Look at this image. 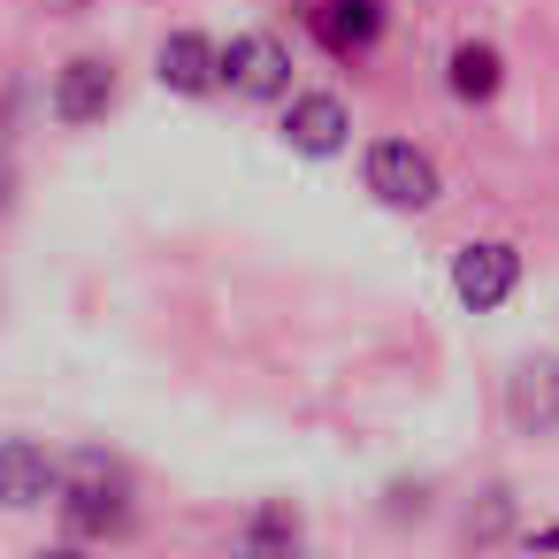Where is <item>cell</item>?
Listing matches in <instances>:
<instances>
[{
  "mask_svg": "<svg viewBox=\"0 0 559 559\" xmlns=\"http://www.w3.org/2000/svg\"><path fill=\"white\" fill-rule=\"evenodd\" d=\"M360 185H368L391 215H429V207L444 200V177H437V162H429L414 139H376V146L360 154Z\"/></svg>",
  "mask_w": 559,
  "mask_h": 559,
  "instance_id": "1",
  "label": "cell"
},
{
  "mask_svg": "<svg viewBox=\"0 0 559 559\" xmlns=\"http://www.w3.org/2000/svg\"><path fill=\"white\" fill-rule=\"evenodd\" d=\"M47 116H55L62 131L108 123V116H116V62H108V55H70V62L55 70V85H47Z\"/></svg>",
  "mask_w": 559,
  "mask_h": 559,
  "instance_id": "2",
  "label": "cell"
},
{
  "mask_svg": "<svg viewBox=\"0 0 559 559\" xmlns=\"http://www.w3.org/2000/svg\"><path fill=\"white\" fill-rule=\"evenodd\" d=\"M55 506H62L70 536H116L131 521V490H123V475L108 460H78V483H62Z\"/></svg>",
  "mask_w": 559,
  "mask_h": 559,
  "instance_id": "3",
  "label": "cell"
},
{
  "mask_svg": "<svg viewBox=\"0 0 559 559\" xmlns=\"http://www.w3.org/2000/svg\"><path fill=\"white\" fill-rule=\"evenodd\" d=\"M452 292H460L467 314L506 307V299L521 292V246H506V238H475V246H460V253H452Z\"/></svg>",
  "mask_w": 559,
  "mask_h": 559,
  "instance_id": "4",
  "label": "cell"
},
{
  "mask_svg": "<svg viewBox=\"0 0 559 559\" xmlns=\"http://www.w3.org/2000/svg\"><path fill=\"white\" fill-rule=\"evenodd\" d=\"M223 93L238 100H284L292 93V55L276 32H230L223 47Z\"/></svg>",
  "mask_w": 559,
  "mask_h": 559,
  "instance_id": "5",
  "label": "cell"
},
{
  "mask_svg": "<svg viewBox=\"0 0 559 559\" xmlns=\"http://www.w3.org/2000/svg\"><path fill=\"white\" fill-rule=\"evenodd\" d=\"M62 498V460L32 437H0V513H39Z\"/></svg>",
  "mask_w": 559,
  "mask_h": 559,
  "instance_id": "6",
  "label": "cell"
},
{
  "mask_svg": "<svg viewBox=\"0 0 559 559\" xmlns=\"http://www.w3.org/2000/svg\"><path fill=\"white\" fill-rule=\"evenodd\" d=\"M383 24H391L383 0H314V9H307V32H314V39H322V55H337V62L376 55Z\"/></svg>",
  "mask_w": 559,
  "mask_h": 559,
  "instance_id": "7",
  "label": "cell"
},
{
  "mask_svg": "<svg viewBox=\"0 0 559 559\" xmlns=\"http://www.w3.org/2000/svg\"><path fill=\"white\" fill-rule=\"evenodd\" d=\"M345 139H353V116L337 93H284V146L292 154L330 162V154H345Z\"/></svg>",
  "mask_w": 559,
  "mask_h": 559,
  "instance_id": "8",
  "label": "cell"
},
{
  "mask_svg": "<svg viewBox=\"0 0 559 559\" xmlns=\"http://www.w3.org/2000/svg\"><path fill=\"white\" fill-rule=\"evenodd\" d=\"M154 78H162V93H177V100H200V93H215L223 85V47L207 39V32H169L162 39V55H154Z\"/></svg>",
  "mask_w": 559,
  "mask_h": 559,
  "instance_id": "9",
  "label": "cell"
},
{
  "mask_svg": "<svg viewBox=\"0 0 559 559\" xmlns=\"http://www.w3.org/2000/svg\"><path fill=\"white\" fill-rule=\"evenodd\" d=\"M498 85H506V55H498L490 39H460V47L444 55V93H452L460 108H490Z\"/></svg>",
  "mask_w": 559,
  "mask_h": 559,
  "instance_id": "10",
  "label": "cell"
},
{
  "mask_svg": "<svg viewBox=\"0 0 559 559\" xmlns=\"http://www.w3.org/2000/svg\"><path fill=\"white\" fill-rule=\"evenodd\" d=\"M506 406H513V421H521L528 437H551V429H559V353H544V360H521V368H513V391H506Z\"/></svg>",
  "mask_w": 559,
  "mask_h": 559,
  "instance_id": "11",
  "label": "cell"
},
{
  "mask_svg": "<svg viewBox=\"0 0 559 559\" xmlns=\"http://www.w3.org/2000/svg\"><path fill=\"white\" fill-rule=\"evenodd\" d=\"M246 536H253V544H299V513H284V506H261Z\"/></svg>",
  "mask_w": 559,
  "mask_h": 559,
  "instance_id": "12",
  "label": "cell"
},
{
  "mask_svg": "<svg viewBox=\"0 0 559 559\" xmlns=\"http://www.w3.org/2000/svg\"><path fill=\"white\" fill-rule=\"evenodd\" d=\"M528 544H536V551H559V528H536Z\"/></svg>",
  "mask_w": 559,
  "mask_h": 559,
  "instance_id": "13",
  "label": "cell"
}]
</instances>
